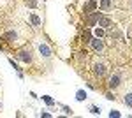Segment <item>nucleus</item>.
<instances>
[{
    "mask_svg": "<svg viewBox=\"0 0 132 118\" xmlns=\"http://www.w3.org/2000/svg\"><path fill=\"white\" fill-rule=\"evenodd\" d=\"M120 81H122L120 76H118V74H114V76H111V79H109V83H108V85H109V88H116V86L120 85Z\"/></svg>",
    "mask_w": 132,
    "mask_h": 118,
    "instance_id": "1",
    "label": "nucleus"
},
{
    "mask_svg": "<svg viewBox=\"0 0 132 118\" xmlns=\"http://www.w3.org/2000/svg\"><path fill=\"white\" fill-rule=\"evenodd\" d=\"M90 42H92V46H93V49H97V51H101V49L104 48V42H102V41L99 39V37H95V39H92Z\"/></svg>",
    "mask_w": 132,
    "mask_h": 118,
    "instance_id": "2",
    "label": "nucleus"
},
{
    "mask_svg": "<svg viewBox=\"0 0 132 118\" xmlns=\"http://www.w3.org/2000/svg\"><path fill=\"white\" fill-rule=\"evenodd\" d=\"M18 58L23 60V62H30V60H32L30 51H20V53H18Z\"/></svg>",
    "mask_w": 132,
    "mask_h": 118,
    "instance_id": "3",
    "label": "nucleus"
},
{
    "mask_svg": "<svg viewBox=\"0 0 132 118\" xmlns=\"http://www.w3.org/2000/svg\"><path fill=\"white\" fill-rule=\"evenodd\" d=\"M39 51H41L42 57H51V49L48 48V44H41L39 46Z\"/></svg>",
    "mask_w": 132,
    "mask_h": 118,
    "instance_id": "4",
    "label": "nucleus"
},
{
    "mask_svg": "<svg viewBox=\"0 0 132 118\" xmlns=\"http://www.w3.org/2000/svg\"><path fill=\"white\" fill-rule=\"evenodd\" d=\"M95 7H97V2H95V0H92V2H88V4L85 5V11H86V12H93Z\"/></svg>",
    "mask_w": 132,
    "mask_h": 118,
    "instance_id": "5",
    "label": "nucleus"
},
{
    "mask_svg": "<svg viewBox=\"0 0 132 118\" xmlns=\"http://www.w3.org/2000/svg\"><path fill=\"white\" fill-rule=\"evenodd\" d=\"M99 27H111V20L101 18V16H99Z\"/></svg>",
    "mask_w": 132,
    "mask_h": 118,
    "instance_id": "6",
    "label": "nucleus"
},
{
    "mask_svg": "<svg viewBox=\"0 0 132 118\" xmlns=\"http://www.w3.org/2000/svg\"><path fill=\"white\" fill-rule=\"evenodd\" d=\"M104 72H106V67H104L102 64H97V65H95V74H97V76H102Z\"/></svg>",
    "mask_w": 132,
    "mask_h": 118,
    "instance_id": "7",
    "label": "nucleus"
},
{
    "mask_svg": "<svg viewBox=\"0 0 132 118\" xmlns=\"http://www.w3.org/2000/svg\"><path fill=\"white\" fill-rule=\"evenodd\" d=\"M76 99H78V100H85V99H86L85 90H78V92H76Z\"/></svg>",
    "mask_w": 132,
    "mask_h": 118,
    "instance_id": "8",
    "label": "nucleus"
},
{
    "mask_svg": "<svg viewBox=\"0 0 132 118\" xmlns=\"http://www.w3.org/2000/svg\"><path fill=\"white\" fill-rule=\"evenodd\" d=\"M5 39L16 41V39H18V34H16V32H7V34H5Z\"/></svg>",
    "mask_w": 132,
    "mask_h": 118,
    "instance_id": "9",
    "label": "nucleus"
},
{
    "mask_svg": "<svg viewBox=\"0 0 132 118\" xmlns=\"http://www.w3.org/2000/svg\"><path fill=\"white\" fill-rule=\"evenodd\" d=\"M30 20H32V23H34V27H39V25H41V20H39V16H35V14H32Z\"/></svg>",
    "mask_w": 132,
    "mask_h": 118,
    "instance_id": "10",
    "label": "nucleus"
},
{
    "mask_svg": "<svg viewBox=\"0 0 132 118\" xmlns=\"http://www.w3.org/2000/svg\"><path fill=\"white\" fill-rule=\"evenodd\" d=\"M42 99H44V102H46L48 106H53V104H55V100H53L50 95H42Z\"/></svg>",
    "mask_w": 132,
    "mask_h": 118,
    "instance_id": "11",
    "label": "nucleus"
},
{
    "mask_svg": "<svg viewBox=\"0 0 132 118\" xmlns=\"http://www.w3.org/2000/svg\"><path fill=\"white\" fill-rule=\"evenodd\" d=\"M101 7H102V9H109V7H111V0H102Z\"/></svg>",
    "mask_w": 132,
    "mask_h": 118,
    "instance_id": "12",
    "label": "nucleus"
},
{
    "mask_svg": "<svg viewBox=\"0 0 132 118\" xmlns=\"http://www.w3.org/2000/svg\"><path fill=\"white\" fill-rule=\"evenodd\" d=\"M125 104L132 108V93H127V95H125Z\"/></svg>",
    "mask_w": 132,
    "mask_h": 118,
    "instance_id": "13",
    "label": "nucleus"
},
{
    "mask_svg": "<svg viewBox=\"0 0 132 118\" xmlns=\"http://www.w3.org/2000/svg\"><path fill=\"white\" fill-rule=\"evenodd\" d=\"M90 111L93 113V115H101V108H97V106H92Z\"/></svg>",
    "mask_w": 132,
    "mask_h": 118,
    "instance_id": "14",
    "label": "nucleus"
},
{
    "mask_svg": "<svg viewBox=\"0 0 132 118\" xmlns=\"http://www.w3.org/2000/svg\"><path fill=\"white\" fill-rule=\"evenodd\" d=\"M95 35H97V37H102V35H104V30H102V28H97V30H95Z\"/></svg>",
    "mask_w": 132,
    "mask_h": 118,
    "instance_id": "15",
    "label": "nucleus"
},
{
    "mask_svg": "<svg viewBox=\"0 0 132 118\" xmlns=\"http://www.w3.org/2000/svg\"><path fill=\"white\" fill-rule=\"evenodd\" d=\"M109 116H114V118H118V116H120V113H118V111H111V113H109Z\"/></svg>",
    "mask_w": 132,
    "mask_h": 118,
    "instance_id": "16",
    "label": "nucleus"
},
{
    "mask_svg": "<svg viewBox=\"0 0 132 118\" xmlns=\"http://www.w3.org/2000/svg\"><path fill=\"white\" fill-rule=\"evenodd\" d=\"M106 99H109V100H114V95H113V93H108V95H106Z\"/></svg>",
    "mask_w": 132,
    "mask_h": 118,
    "instance_id": "17",
    "label": "nucleus"
}]
</instances>
